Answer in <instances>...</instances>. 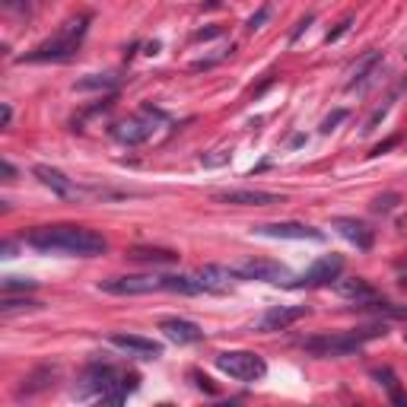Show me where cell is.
Returning a JSON list of instances; mask_svg holds the SVG:
<instances>
[{
	"label": "cell",
	"instance_id": "obj_21",
	"mask_svg": "<svg viewBox=\"0 0 407 407\" xmlns=\"http://www.w3.org/2000/svg\"><path fill=\"white\" fill-rule=\"evenodd\" d=\"M372 379H376L379 385H385V391H388V398L395 404H401V407H407V395L401 388H398V376L388 369V366H382V369H372Z\"/></svg>",
	"mask_w": 407,
	"mask_h": 407
},
{
	"label": "cell",
	"instance_id": "obj_32",
	"mask_svg": "<svg viewBox=\"0 0 407 407\" xmlns=\"http://www.w3.org/2000/svg\"><path fill=\"white\" fill-rule=\"evenodd\" d=\"M350 26H354V16H347L344 23H337V29H334V32H328V45H331V42H337V38H341L344 32L350 29Z\"/></svg>",
	"mask_w": 407,
	"mask_h": 407
},
{
	"label": "cell",
	"instance_id": "obj_3",
	"mask_svg": "<svg viewBox=\"0 0 407 407\" xmlns=\"http://www.w3.org/2000/svg\"><path fill=\"white\" fill-rule=\"evenodd\" d=\"M86 26H90V19L80 16V19H70V23L64 26V29L58 32V36H51L48 42H42L38 48H32L29 54H23V64H64V60L77 58L80 45H83V36H86Z\"/></svg>",
	"mask_w": 407,
	"mask_h": 407
},
{
	"label": "cell",
	"instance_id": "obj_13",
	"mask_svg": "<svg viewBox=\"0 0 407 407\" xmlns=\"http://www.w3.org/2000/svg\"><path fill=\"white\" fill-rule=\"evenodd\" d=\"M331 229H334L341 239H347L350 245H356L359 252H369L372 242H376V233H372L363 220H354V216H334V220H331Z\"/></svg>",
	"mask_w": 407,
	"mask_h": 407
},
{
	"label": "cell",
	"instance_id": "obj_4",
	"mask_svg": "<svg viewBox=\"0 0 407 407\" xmlns=\"http://www.w3.org/2000/svg\"><path fill=\"white\" fill-rule=\"evenodd\" d=\"M376 337H385V324H369V328H356V331H341V334H324V337H309L302 344L309 354L315 356H354Z\"/></svg>",
	"mask_w": 407,
	"mask_h": 407
},
{
	"label": "cell",
	"instance_id": "obj_23",
	"mask_svg": "<svg viewBox=\"0 0 407 407\" xmlns=\"http://www.w3.org/2000/svg\"><path fill=\"white\" fill-rule=\"evenodd\" d=\"M118 86V77H112V73H92V77H83L73 83V90L80 92H90V90H115Z\"/></svg>",
	"mask_w": 407,
	"mask_h": 407
},
{
	"label": "cell",
	"instance_id": "obj_16",
	"mask_svg": "<svg viewBox=\"0 0 407 407\" xmlns=\"http://www.w3.org/2000/svg\"><path fill=\"white\" fill-rule=\"evenodd\" d=\"M382 51H372V54H366L363 60H359V67L354 70V80L347 83V92H363V90H369L372 83H376V77L382 73Z\"/></svg>",
	"mask_w": 407,
	"mask_h": 407
},
{
	"label": "cell",
	"instance_id": "obj_20",
	"mask_svg": "<svg viewBox=\"0 0 407 407\" xmlns=\"http://www.w3.org/2000/svg\"><path fill=\"white\" fill-rule=\"evenodd\" d=\"M162 287H166V293H179V296L204 293V283L198 280V274H194V277H188V274H162Z\"/></svg>",
	"mask_w": 407,
	"mask_h": 407
},
{
	"label": "cell",
	"instance_id": "obj_36",
	"mask_svg": "<svg viewBox=\"0 0 407 407\" xmlns=\"http://www.w3.org/2000/svg\"><path fill=\"white\" fill-rule=\"evenodd\" d=\"M13 179H16V169H13V162L4 159V181H13Z\"/></svg>",
	"mask_w": 407,
	"mask_h": 407
},
{
	"label": "cell",
	"instance_id": "obj_27",
	"mask_svg": "<svg viewBox=\"0 0 407 407\" xmlns=\"http://www.w3.org/2000/svg\"><path fill=\"white\" fill-rule=\"evenodd\" d=\"M268 16H270V4H264L261 10L255 13V16H248L245 29H248V32H258V29H264V23H268Z\"/></svg>",
	"mask_w": 407,
	"mask_h": 407
},
{
	"label": "cell",
	"instance_id": "obj_9",
	"mask_svg": "<svg viewBox=\"0 0 407 407\" xmlns=\"http://www.w3.org/2000/svg\"><path fill=\"white\" fill-rule=\"evenodd\" d=\"M255 236H268V239H290V242H324V233L315 226H305L296 220H280V223H258L252 226Z\"/></svg>",
	"mask_w": 407,
	"mask_h": 407
},
{
	"label": "cell",
	"instance_id": "obj_17",
	"mask_svg": "<svg viewBox=\"0 0 407 407\" xmlns=\"http://www.w3.org/2000/svg\"><path fill=\"white\" fill-rule=\"evenodd\" d=\"M32 172H36V179L42 181L45 188H51L54 194H58V198H77V185H73L70 179H67L64 172H60V169H51V166H45V162H38L36 169H32Z\"/></svg>",
	"mask_w": 407,
	"mask_h": 407
},
{
	"label": "cell",
	"instance_id": "obj_6",
	"mask_svg": "<svg viewBox=\"0 0 407 407\" xmlns=\"http://www.w3.org/2000/svg\"><path fill=\"white\" fill-rule=\"evenodd\" d=\"M166 121V112L162 108H153V105H144L134 118L121 121L118 127H115V137L121 140V144L127 147H137V144H147V140L156 134V125H162Z\"/></svg>",
	"mask_w": 407,
	"mask_h": 407
},
{
	"label": "cell",
	"instance_id": "obj_18",
	"mask_svg": "<svg viewBox=\"0 0 407 407\" xmlns=\"http://www.w3.org/2000/svg\"><path fill=\"white\" fill-rule=\"evenodd\" d=\"M198 280L204 283V293H223V290H229V283L236 280V270L220 268V264H204L198 270Z\"/></svg>",
	"mask_w": 407,
	"mask_h": 407
},
{
	"label": "cell",
	"instance_id": "obj_26",
	"mask_svg": "<svg viewBox=\"0 0 407 407\" xmlns=\"http://www.w3.org/2000/svg\"><path fill=\"white\" fill-rule=\"evenodd\" d=\"M38 283L29 280V277H4V293H16V290H23V293H29V290H36Z\"/></svg>",
	"mask_w": 407,
	"mask_h": 407
},
{
	"label": "cell",
	"instance_id": "obj_12",
	"mask_svg": "<svg viewBox=\"0 0 407 407\" xmlns=\"http://www.w3.org/2000/svg\"><path fill=\"white\" fill-rule=\"evenodd\" d=\"M305 315H309V309H305V305H270L261 318H255L252 328L255 331H264V334H270V331L290 328V324H296Z\"/></svg>",
	"mask_w": 407,
	"mask_h": 407
},
{
	"label": "cell",
	"instance_id": "obj_15",
	"mask_svg": "<svg viewBox=\"0 0 407 407\" xmlns=\"http://www.w3.org/2000/svg\"><path fill=\"white\" fill-rule=\"evenodd\" d=\"M159 331H162V334H166L172 344H179V347H185V344H201V341H204V331H201L194 322H188V318H162V322H159Z\"/></svg>",
	"mask_w": 407,
	"mask_h": 407
},
{
	"label": "cell",
	"instance_id": "obj_24",
	"mask_svg": "<svg viewBox=\"0 0 407 407\" xmlns=\"http://www.w3.org/2000/svg\"><path fill=\"white\" fill-rule=\"evenodd\" d=\"M356 309H366V312H376V315H385V318H404L407 309H401V305L395 302H385V300H369V302H356Z\"/></svg>",
	"mask_w": 407,
	"mask_h": 407
},
{
	"label": "cell",
	"instance_id": "obj_5",
	"mask_svg": "<svg viewBox=\"0 0 407 407\" xmlns=\"http://www.w3.org/2000/svg\"><path fill=\"white\" fill-rule=\"evenodd\" d=\"M213 363L223 376L236 379V382H258V379L268 376L264 356L252 354V350H223V354H216Z\"/></svg>",
	"mask_w": 407,
	"mask_h": 407
},
{
	"label": "cell",
	"instance_id": "obj_25",
	"mask_svg": "<svg viewBox=\"0 0 407 407\" xmlns=\"http://www.w3.org/2000/svg\"><path fill=\"white\" fill-rule=\"evenodd\" d=\"M26 309H38V302L36 300H13V296H6L4 293V300H0V315H13V312H26Z\"/></svg>",
	"mask_w": 407,
	"mask_h": 407
},
{
	"label": "cell",
	"instance_id": "obj_19",
	"mask_svg": "<svg viewBox=\"0 0 407 407\" xmlns=\"http://www.w3.org/2000/svg\"><path fill=\"white\" fill-rule=\"evenodd\" d=\"M334 293L344 296V300H354V302H369V300H376L379 296L376 290H372V283L363 280V277H350V280H341V277H337Z\"/></svg>",
	"mask_w": 407,
	"mask_h": 407
},
{
	"label": "cell",
	"instance_id": "obj_28",
	"mask_svg": "<svg viewBox=\"0 0 407 407\" xmlns=\"http://www.w3.org/2000/svg\"><path fill=\"white\" fill-rule=\"evenodd\" d=\"M398 201H401V198H398V194H379L376 204H372V210H376V213H391Z\"/></svg>",
	"mask_w": 407,
	"mask_h": 407
},
{
	"label": "cell",
	"instance_id": "obj_2",
	"mask_svg": "<svg viewBox=\"0 0 407 407\" xmlns=\"http://www.w3.org/2000/svg\"><path fill=\"white\" fill-rule=\"evenodd\" d=\"M140 379L127 369H118V366H108V363H96L86 369L83 379V398H96L102 404H121L131 391H137Z\"/></svg>",
	"mask_w": 407,
	"mask_h": 407
},
{
	"label": "cell",
	"instance_id": "obj_8",
	"mask_svg": "<svg viewBox=\"0 0 407 407\" xmlns=\"http://www.w3.org/2000/svg\"><path fill=\"white\" fill-rule=\"evenodd\" d=\"M236 280H261V283H290V268L270 258H248L236 264Z\"/></svg>",
	"mask_w": 407,
	"mask_h": 407
},
{
	"label": "cell",
	"instance_id": "obj_11",
	"mask_svg": "<svg viewBox=\"0 0 407 407\" xmlns=\"http://www.w3.org/2000/svg\"><path fill=\"white\" fill-rule=\"evenodd\" d=\"M213 201L229 204V207H270V204H283V194L261 191V188H226V191H216Z\"/></svg>",
	"mask_w": 407,
	"mask_h": 407
},
{
	"label": "cell",
	"instance_id": "obj_39",
	"mask_svg": "<svg viewBox=\"0 0 407 407\" xmlns=\"http://www.w3.org/2000/svg\"><path fill=\"white\" fill-rule=\"evenodd\" d=\"M404 344H407V331H404Z\"/></svg>",
	"mask_w": 407,
	"mask_h": 407
},
{
	"label": "cell",
	"instance_id": "obj_31",
	"mask_svg": "<svg viewBox=\"0 0 407 407\" xmlns=\"http://www.w3.org/2000/svg\"><path fill=\"white\" fill-rule=\"evenodd\" d=\"M216 36H223V29L220 26H210V29L194 32V42H210V38H216Z\"/></svg>",
	"mask_w": 407,
	"mask_h": 407
},
{
	"label": "cell",
	"instance_id": "obj_14",
	"mask_svg": "<svg viewBox=\"0 0 407 407\" xmlns=\"http://www.w3.org/2000/svg\"><path fill=\"white\" fill-rule=\"evenodd\" d=\"M108 341H112L118 350H125V354H131V356H140V359H156V356H162V344L150 341V337L121 334V331H115Z\"/></svg>",
	"mask_w": 407,
	"mask_h": 407
},
{
	"label": "cell",
	"instance_id": "obj_29",
	"mask_svg": "<svg viewBox=\"0 0 407 407\" xmlns=\"http://www.w3.org/2000/svg\"><path fill=\"white\" fill-rule=\"evenodd\" d=\"M0 6H4V13H16V16H26L32 10L29 0H0Z\"/></svg>",
	"mask_w": 407,
	"mask_h": 407
},
{
	"label": "cell",
	"instance_id": "obj_7",
	"mask_svg": "<svg viewBox=\"0 0 407 407\" xmlns=\"http://www.w3.org/2000/svg\"><path fill=\"white\" fill-rule=\"evenodd\" d=\"M102 293L108 296H147V293H166L162 277L156 274H125V277H108L99 283Z\"/></svg>",
	"mask_w": 407,
	"mask_h": 407
},
{
	"label": "cell",
	"instance_id": "obj_30",
	"mask_svg": "<svg viewBox=\"0 0 407 407\" xmlns=\"http://www.w3.org/2000/svg\"><path fill=\"white\" fill-rule=\"evenodd\" d=\"M344 118H347V108H337V112H331V115H328V118H324V121H322V134H331V131H334V127H337V125H341V121H344Z\"/></svg>",
	"mask_w": 407,
	"mask_h": 407
},
{
	"label": "cell",
	"instance_id": "obj_1",
	"mask_svg": "<svg viewBox=\"0 0 407 407\" xmlns=\"http://www.w3.org/2000/svg\"><path fill=\"white\" fill-rule=\"evenodd\" d=\"M32 248L48 255H73V258H99L108 252V242L96 229L73 226V223H54V226H38L29 233Z\"/></svg>",
	"mask_w": 407,
	"mask_h": 407
},
{
	"label": "cell",
	"instance_id": "obj_37",
	"mask_svg": "<svg viewBox=\"0 0 407 407\" xmlns=\"http://www.w3.org/2000/svg\"><path fill=\"white\" fill-rule=\"evenodd\" d=\"M398 144V137H391V140H385V144H379L376 150H372V156H379V153H385V150H391V147Z\"/></svg>",
	"mask_w": 407,
	"mask_h": 407
},
{
	"label": "cell",
	"instance_id": "obj_33",
	"mask_svg": "<svg viewBox=\"0 0 407 407\" xmlns=\"http://www.w3.org/2000/svg\"><path fill=\"white\" fill-rule=\"evenodd\" d=\"M312 19H315V16H312V13H309V16H302L300 23H296V29H293V36H290V42H300V36H302V32L312 26Z\"/></svg>",
	"mask_w": 407,
	"mask_h": 407
},
{
	"label": "cell",
	"instance_id": "obj_38",
	"mask_svg": "<svg viewBox=\"0 0 407 407\" xmlns=\"http://www.w3.org/2000/svg\"><path fill=\"white\" fill-rule=\"evenodd\" d=\"M401 283H404V287H407V274H404V277H401Z\"/></svg>",
	"mask_w": 407,
	"mask_h": 407
},
{
	"label": "cell",
	"instance_id": "obj_35",
	"mask_svg": "<svg viewBox=\"0 0 407 407\" xmlns=\"http://www.w3.org/2000/svg\"><path fill=\"white\" fill-rule=\"evenodd\" d=\"M10 121H13V108L4 102V112H0V127H10Z\"/></svg>",
	"mask_w": 407,
	"mask_h": 407
},
{
	"label": "cell",
	"instance_id": "obj_34",
	"mask_svg": "<svg viewBox=\"0 0 407 407\" xmlns=\"http://www.w3.org/2000/svg\"><path fill=\"white\" fill-rule=\"evenodd\" d=\"M191 379L198 382V388H201V391H207V395H216V388L210 385V379H207V376H201V372H191Z\"/></svg>",
	"mask_w": 407,
	"mask_h": 407
},
{
	"label": "cell",
	"instance_id": "obj_10",
	"mask_svg": "<svg viewBox=\"0 0 407 407\" xmlns=\"http://www.w3.org/2000/svg\"><path fill=\"white\" fill-rule=\"evenodd\" d=\"M341 274H344V258L341 255H324L305 270L300 280L290 283V287H331Z\"/></svg>",
	"mask_w": 407,
	"mask_h": 407
},
{
	"label": "cell",
	"instance_id": "obj_22",
	"mask_svg": "<svg viewBox=\"0 0 407 407\" xmlns=\"http://www.w3.org/2000/svg\"><path fill=\"white\" fill-rule=\"evenodd\" d=\"M127 258H134V261H147V264H175L179 261V255L169 252V248H131Z\"/></svg>",
	"mask_w": 407,
	"mask_h": 407
}]
</instances>
